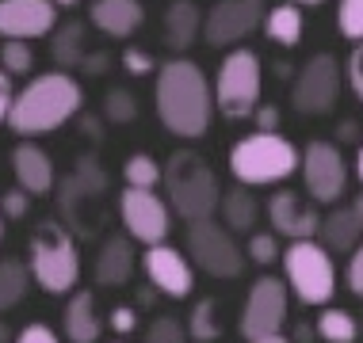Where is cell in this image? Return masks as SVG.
Returning <instances> with one entry per match:
<instances>
[{"instance_id": "1", "label": "cell", "mask_w": 363, "mask_h": 343, "mask_svg": "<svg viewBox=\"0 0 363 343\" xmlns=\"http://www.w3.org/2000/svg\"><path fill=\"white\" fill-rule=\"evenodd\" d=\"M153 103H157V119L161 126L184 141H195L211 130L214 119V95L203 73L188 57H172L157 69V88H153Z\"/></svg>"}, {"instance_id": "2", "label": "cell", "mask_w": 363, "mask_h": 343, "mask_svg": "<svg viewBox=\"0 0 363 343\" xmlns=\"http://www.w3.org/2000/svg\"><path fill=\"white\" fill-rule=\"evenodd\" d=\"M84 92L77 84V76H69L65 69L43 73L35 81H27L19 92L12 95V111H8V126L19 137H38L50 134L57 126H65L81 111Z\"/></svg>"}, {"instance_id": "3", "label": "cell", "mask_w": 363, "mask_h": 343, "mask_svg": "<svg viewBox=\"0 0 363 343\" xmlns=\"http://www.w3.org/2000/svg\"><path fill=\"white\" fill-rule=\"evenodd\" d=\"M27 267L46 293H73L81 282L77 233L62 221H38L27 244Z\"/></svg>"}, {"instance_id": "4", "label": "cell", "mask_w": 363, "mask_h": 343, "mask_svg": "<svg viewBox=\"0 0 363 343\" xmlns=\"http://www.w3.org/2000/svg\"><path fill=\"white\" fill-rule=\"evenodd\" d=\"M164 191H169L172 214H180L184 221L214 218V214H218V202H222L218 175H214L211 164L191 149H180V153L169 156V164H164Z\"/></svg>"}, {"instance_id": "5", "label": "cell", "mask_w": 363, "mask_h": 343, "mask_svg": "<svg viewBox=\"0 0 363 343\" xmlns=\"http://www.w3.org/2000/svg\"><path fill=\"white\" fill-rule=\"evenodd\" d=\"M298 164H302L298 149L276 130H257L230 149V172L245 187L283 183L291 172H298Z\"/></svg>"}, {"instance_id": "6", "label": "cell", "mask_w": 363, "mask_h": 343, "mask_svg": "<svg viewBox=\"0 0 363 343\" xmlns=\"http://www.w3.org/2000/svg\"><path fill=\"white\" fill-rule=\"evenodd\" d=\"M283 274H287V286L302 306H325L333 293H337L333 256H329L325 244L313 240V237L291 240L283 248Z\"/></svg>"}, {"instance_id": "7", "label": "cell", "mask_w": 363, "mask_h": 343, "mask_svg": "<svg viewBox=\"0 0 363 343\" xmlns=\"http://www.w3.org/2000/svg\"><path fill=\"white\" fill-rule=\"evenodd\" d=\"M260 88H264L260 57L238 46L222 57L218 76H214V111H222L225 119H249L260 107Z\"/></svg>"}, {"instance_id": "8", "label": "cell", "mask_w": 363, "mask_h": 343, "mask_svg": "<svg viewBox=\"0 0 363 343\" xmlns=\"http://www.w3.org/2000/svg\"><path fill=\"white\" fill-rule=\"evenodd\" d=\"M184 252L199 271L214 274V279H238L245 271V252L241 244L233 240V229H225L222 221H188V233H184Z\"/></svg>"}, {"instance_id": "9", "label": "cell", "mask_w": 363, "mask_h": 343, "mask_svg": "<svg viewBox=\"0 0 363 343\" xmlns=\"http://www.w3.org/2000/svg\"><path fill=\"white\" fill-rule=\"evenodd\" d=\"M287 313H291V286L287 279H272L264 274L249 286V298H245L241 309V336L249 343H257L264 336H276L287 325Z\"/></svg>"}, {"instance_id": "10", "label": "cell", "mask_w": 363, "mask_h": 343, "mask_svg": "<svg viewBox=\"0 0 363 343\" xmlns=\"http://www.w3.org/2000/svg\"><path fill=\"white\" fill-rule=\"evenodd\" d=\"M340 84H345V69L333 54H313L298 69L291 88V103L298 115H329L340 100Z\"/></svg>"}, {"instance_id": "11", "label": "cell", "mask_w": 363, "mask_h": 343, "mask_svg": "<svg viewBox=\"0 0 363 343\" xmlns=\"http://www.w3.org/2000/svg\"><path fill=\"white\" fill-rule=\"evenodd\" d=\"M119 218L138 244H161L172 229V206L157 187H126L119 194Z\"/></svg>"}, {"instance_id": "12", "label": "cell", "mask_w": 363, "mask_h": 343, "mask_svg": "<svg viewBox=\"0 0 363 343\" xmlns=\"http://www.w3.org/2000/svg\"><path fill=\"white\" fill-rule=\"evenodd\" d=\"M298 168L313 202H337L348 191V161L333 141H310Z\"/></svg>"}, {"instance_id": "13", "label": "cell", "mask_w": 363, "mask_h": 343, "mask_svg": "<svg viewBox=\"0 0 363 343\" xmlns=\"http://www.w3.org/2000/svg\"><path fill=\"white\" fill-rule=\"evenodd\" d=\"M264 0H218L203 19V38L211 46H233L264 23Z\"/></svg>"}, {"instance_id": "14", "label": "cell", "mask_w": 363, "mask_h": 343, "mask_svg": "<svg viewBox=\"0 0 363 343\" xmlns=\"http://www.w3.org/2000/svg\"><path fill=\"white\" fill-rule=\"evenodd\" d=\"M142 271L164 298H188L195 290V263L188 260V252L172 248V244H145Z\"/></svg>"}, {"instance_id": "15", "label": "cell", "mask_w": 363, "mask_h": 343, "mask_svg": "<svg viewBox=\"0 0 363 343\" xmlns=\"http://www.w3.org/2000/svg\"><path fill=\"white\" fill-rule=\"evenodd\" d=\"M57 27L54 0H0V38H43Z\"/></svg>"}, {"instance_id": "16", "label": "cell", "mask_w": 363, "mask_h": 343, "mask_svg": "<svg viewBox=\"0 0 363 343\" xmlns=\"http://www.w3.org/2000/svg\"><path fill=\"white\" fill-rule=\"evenodd\" d=\"M268 218H272V233L291 237V240L318 237V225H321V214L313 210L310 202H302L298 191H276L272 194L268 199Z\"/></svg>"}, {"instance_id": "17", "label": "cell", "mask_w": 363, "mask_h": 343, "mask_svg": "<svg viewBox=\"0 0 363 343\" xmlns=\"http://www.w3.org/2000/svg\"><path fill=\"white\" fill-rule=\"evenodd\" d=\"M134 271H138V248H134V237L126 233H111V237L104 240L100 256H96V282L100 286H126V282L134 279Z\"/></svg>"}, {"instance_id": "18", "label": "cell", "mask_w": 363, "mask_h": 343, "mask_svg": "<svg viewBox=\"0 0 363 343\" xmlns=\"http://www.w3.org/2000/svg\"><path fill=\"white\" fill-rule=\"evenodd\" d=\"M88 19L107 38H130L134 31H142L145 8H142V0H92Z\"/></svg>"}, {"instance_id": "19", "label": "cell", "mask_w": 363, "mask_h": 343, "mask_svg": "<svg viewBox=\"0 0 363 343\" xmlns=\"http://www.w3.org/2000/svg\"><path fill=\"white\" fill-rule=\"evenodd\" d=\"M12 172L16 183L31 194H50L54 191V161L46 149H38L35 141H19L12 149Z\"/></svg>"}, {"instance_id": "20", "label": "cell", "mask_w": 363, "mask_h": 343, "mask_svg": "<svg viewBox=\"0 0 363 343\" xmlns=\"http://www.w3.org/2000/svg\"><path fill=\"white\" fill-rule=\"evenodd\" d=\"M62 332L69 343H100L104 320H100V313H96V298L88 290L69 293V306H65V317H62Z\"/></svg>"}, {"instance_id": "21", "label": "cell", "mask_w": 363, "mask_h": 343, "mask_svg": "<svg viewBox=\"0 0 363 343\" xmlns=\"http://www.w3.org/2000/svg\"><path fill=\"white\" fill-rule=\"evenodd\" d=\"M359 237H363V225H359L352 206H340V210L325 214L318 225V240L325 244L329 252H352L359 244Z\"/></svg>"}, {"instance_id": "22", "label": "cell", "mask_w": 363, "mask_h": 343, "mask_svg": "<svg viewBox=\"0 0 363 343\" xmlns=\"http://www.w3.org/2000/svg\"><path fill=\"white\" fill-rule=\"evenodd\" d=\"M161 27H164V42H169L172 50H188L203 31V16L191 0H172Z\"/></svg>"}, {"instance_id": "23", "label": "cell", "mask_w": 363, "mask_h": 343, "mask_svg": "<svg viewBox=\"0 0 363 343\" xmlns=\"http://www.w3.org/2000/svg\"><path fill=\"white\" fill-rule=\"evenodd\" d=\"M218 210H222V225H225V229H233V233H245V237H249V233L257 229L260 202L252 199V191L245 187V183H238L233 191H222V202H218Z\"/></svg>"}, {"instance_id": "24", "label": "cell", "mask_w": 363, "mask_h": 343, "mask_svg": "<svg viewBox=\"0 0 363 343\" xmlns=\"http://www.w3.org/2000/svg\"><path fill=\"white\" fill-rule=\"evenodd\" d=\"M264 35L272 38V42L279 46H294L302 38V31H306V16H302V8L294 4V0H287V4H276L264 12Z\"/></svg>"}, {"instance_id": "25", "label": "cell", "mask_w": 363, "mask_h": 343, "mask_svg": "<svg viewBox=\"0 0 363 343\" xmlns=\"http://www.w3.org/2000/svg\"><path fill=\"white\" fill-rule=\"evenodd\" d=\"M54 35V42H50V54H54V62H57V69H73V65H81L84 62V23H62L57 31H50Z\"/></svg>"}, {"instance_id": "26", "label": "cell", "mask_w": 363, "mask_h": 343, "mask_svg": "<svg viewBox=\"0 0 363 343\" xmlns=\"http://www.w3.org/2000/svg\"><path fill=\"white\" fill-rule=\"evenodd\" d=\"M31 267L19 260H0V313L16 309L19 301H23L27 286H31Z\"/></svg>"}, {"instance_id": "27", "label": "cell", "mask_w": 363, "mask_h": 343, "mask_svg": "<svg viewBox=\"0 0 363 343\" xmlns=\"http://www.w3.org/2000/svg\"><path fill=\"white\" fill-rule=\"evenodd\" d=\"M313 328H318L321 343H356L359 339V320L348 309H325L313 320Z\"/></svg>"}, {"instance_id": "28", "label": "cell", "mask_w": 363, "mask_h": 343, "mask_svg": "<svg viewBox=\"0 0 363 343\" xmlns=\"http://www.w3.org/2000/svg\"><path fill=\"white\" fill-rule=\"evenodd\" d=\"M222 336V325H218V306H214L211 298L195 301L191 317H188V339L195 343H214Z\"/></svg>"}, {"instance_id": "29", "label": "cell", "mask_w": 363, "mask_h": 343, "mask_svg": "<svg viewBox=\"0 0 363 343\" xmlns=\"http://www.w3.org/2000/svg\"><path fill=\"white\" fill-rule=\"evenodd\" d=\"M123 180L126 187H157V183H164V168L150 153H130L123 164Z\"/></svg>"}, {"instance_id": "30", "label": "cell", "mask_w": 363, "mask_h": 343, "mask_svg": "<svg viewBox=\"0 0 363 343\" xmlns=\"http://www.w3.org/2000/svg\"><path fill=\"white\" fill-rule=\"evenodd\" d=\"M0 69H4L8 76H27L35 69V50L27 38H4V46H0Z\"/></svg>"}, {"instance_id": "31", "label": "cell", "mask_w": 363, "mask_h": 343, "mask_svg": "<svg viewBox=\"0 0 363 343\" xmlns=\"http://www.w3.org/2000/svg\"><path fill=\"white\" fill-rule=\"evenodd\" d=\"M104 115L111 122H134L138 119V100H134L130 92H126V88H111V92H107V100H104Z\"/></svg>"}, {"instance_id": "32", "label": "cell", "mask_w": 363, "mask_h": 343, "mask_svg": "<svg viewBox=\"0 0 363 343\" xmlns=\"http://www.w3.org/2000/svg\"><path fill=\"white\" fill-rule=\"evenodd\" d=\"M245 252H249V260H252V263H260V267H272V263L283 256L276 233H257V229L249 233V244H245Z\"/></svg>"}, {"instance_id": "33", "label": "cell", "mask_w": 363, "mask_h": 343, "mask_svg": "<svg viewBox=\"0 0 363 343\" xmlns=\"http://www.w3.org/2000/svg\"><path fill=\"white\" fill-rule=\"evenodd\" d=\"M337 27L348 42H363V0H340L337 4Z\"/></svg>"}, {"instance_id": "34", "label": "cell", "mask_w": 363, "mask_h": 343, "mask_svg": "<svg viewBox=\"0 0 363 343\" xmlns=\"http://www.w3.org/2000/svg\"><path fill=\"white\" fill-rule=\"evenodd\" d=\"M145 343H188V328L176 317H157L145 332Z\"/></svg>"}, {"instance_id": "35", "label": "cell", "mask_w": 363, "mask_h": 343, "mask_svg": "<svg viewBox=\"0 0 363 343\" xmlns=\"http://www.w3.org/2000/svg\"><path fill=\"white\" fill-rule=\"evenodd\" d=\"M31 199H35V194H31V191H23L19 183H16V191H4V194H0L4 218H8V221H23V218H27V210H31Z\"/></svg>"}, {"instance_id": "36", "label": "cell", "mask_w": 363, "mask_h": 343, "mask_svg": "<svg viewBox=\"0 0 363 343\" xmlns=\"http://www.w3.org/2000/svg\"><path fill=\"white\" fill-rule=\"evenodd\" d=\"M123 69L130 76H150L157 69V62H153L150 50H142V46H126V50H123Z\"/></svg>"}, {"instance_id": "37", "label": "cell", "mask_w": 363, "mask_h": 343, "mask_svg": "<svg viewBox=\"0 0 363 343\" xmlns=\"http://www.w3.org/2000/svg\"><path fill=\"white\" fill-rule=\"evenodd\" d=\"M345 76H348V88L356 92V100L363 103V42L352 46L348 54V65H345Z\"/></svg>"}, {"instance_id": "38", "label": "cell", "mask_w": 363, "mask_h": 343, "mask_svg": "<svg viewBox=\"0 0 363 343\" xmlns=\"http://www.w3.org/2000/svg\"><path fill=\"white\" fill-rule=\"evenodd\" d=\"M107 325L119 332V336H130V332L138 328V309H134V306H119V309H111Z\"/></svg>"}, {"instance_id": "39", "label": "cell", "mask_w": 363, "mask_h": 343, "mask_svg": "<svg viewBox=\"0 0 363 343\" xmlns=\"http://www.w3.org/2000/svg\"><path fill=\"white\" fill-rule=\"evenodd\" d=\"M348 290L356 298H363V244H356L348 252Z\"/></svg>"}, {"instance_id": "40", "label": "cell", "mask_w": 363, "mask_h": 343, "mask_svg": "<svg viewBox=\"0 0 363 343\" xmlns=\"http://www.w3.org/2000/svg\"><path fill=\"white\" fill-rule=\"evenodd\" d=\"M12 343H57V332L50 325H27L23 332H16Z\"/></svg>"}, {"instance_id": "41", "label": "cell", "mask_w": 363, "mask_h": 343, "mask_svg": "<svg viewBox=\"0 0 363 343\" xmlns=\"http://www.w3.org/2000/svg\"><path fill=\"white\" fill-rule=\"evenodd\" d=\"M252 115H257V130H279V107L260 103Z\"/></svg>"}, {"instance_id": "42", "label": "cell", "mask_w": 363, "mask_h": 343, "mask_svg": "<svg viewBox=\"0 0 363 343\" xmlns=\"http://www.w3.org/2000/svg\"><path fill=\"white\" fill-rule=\"evenodd\" d=\"M12 95H16V88H12V76L0 69V122H8V111H12Z\"/></svg>"}, {"instance_id": "43", "label": "cell", "mask_w": 363, "mask_h": 343, "mask_svg": "<svg viewBox=\"0 0 363 343\" xmlns=\"http://www.w3.org/2000/svg\"><path fill=\"white\" fill-rule=\"evenodd\" d=\"M313 336H318V328H313V325H298V328L291 332L294 343H313Z\"/></svg>"}, {"instance_id": "44", "label": "cell", "mask_w": 363, "mask_h": 343, "mask_svg": "<svg viewBox=\"0 0 363 343\" xmlns=\"http://www.w3.org/2000/svg\"><path fill=\"white\" fill-rule=\"evenodd\" d=\"M157 293H161V290H157L153 282H150V286H142V290H138V306H153V298H157Z\"/></svg>"}, {"instance_id": "45", "label": "cell", "mask_w": 363, "mask_h": 343, "mask_svg": "<svg viewBox=\"0 0 363 343\" xmlns=\"http://www.w3.org/2000/svg\"><path fill=\"white\" fill-rule=\"evenodd\" d=\"M340 137H345V141H352V137H356V122H345V126H340Z\"/></svg>"}, {"instance_id": "46", "label": "cell", "mask_w": 363, "mask_h": 343, "mask_svg": "<svg viewBox=\"0 0 363 343\" xmlns=\"http://www.w3.org/2000/svg\"><path fill=\"white\" fill-rule=\"evenodd\" d=\"M257 343H294V339H287L283 332H276V336H264V339H257Z\"/></svg>"}, {"instance_id": "47", "label": "cell", "mask_w": 363, "mask_h": 343, "mask_svg": "<svg viewBox=\"0 0 363 343\" xmlns=\"http://www.w3.org/2000/svg\"><path fill=\"white\" fill-rule=\"evenodd\" d=\"M12 339H16V336H12V328H8L4 320H0V343H12Z\"/></svg>"}, {"instance_id": "48", "label": "cell", "mask_w": 363, "mask_h": 343, "mask_svg": "<svg viewBox=\"0 0 363 343\" xmlns=\"http://www.w3.org/2000/svg\"><path fill=\"white\" fill-rule=\"evenodd\" d=\"M356 175H359V183H363V141H359V153H356Z\"/></svg>"}, {"instance_id": "49", "label": "cell", "mask_w": 363, "mask_h": 343, "mask_svg": "<svg viewBox=\"0 0 363 343\" xmlns=\"http://www.w3.org/2000/svg\"><path fill=\"white\" fill-rule=\"evenodd\" d=\"M352 210H356V218H359V225H363V191H359V199L352 202Z\"/></svg>"}, {"instance_id": "50", "label": "cell", "mask_w": 363, "mask_h": 343, "mask_svg": "<svg viewBox=\"0 0 363 343\" xmlns=\"http://www.w3.org/2000/svg\"><path fill=\"white\" fill-rule=\"evenodd\" d=\"M294 4H302V8H318V4H325V0H294Z\"/></svg>"}, {"instance_id": "51", "label": "cell", "mask_w": 363, "mask_h": 343, "mask_svg": "<svg viewBox=\"0 0 363 343\" xmlns=\"http://www.w3.org/2000/svg\"><path fill=\"white\" fill-rule=\"evenodd\" d=\"M54 4H57V8H77L81 0H54Z\"/></svg>"}, {"instance_id": "52", "label": "cell", "mask_w": 363, "mask_h": 343, "mask_svg": "<svg viewBox=\"0 0 363 343\" xmlns=\"http://www.w3.org/2000/svg\"><path fill=\"white\" fill-rule=\"evenodd\" d=\"M4 221L8 218H4V206H0V240H4Z\"/></svg>"}]
</instances>
